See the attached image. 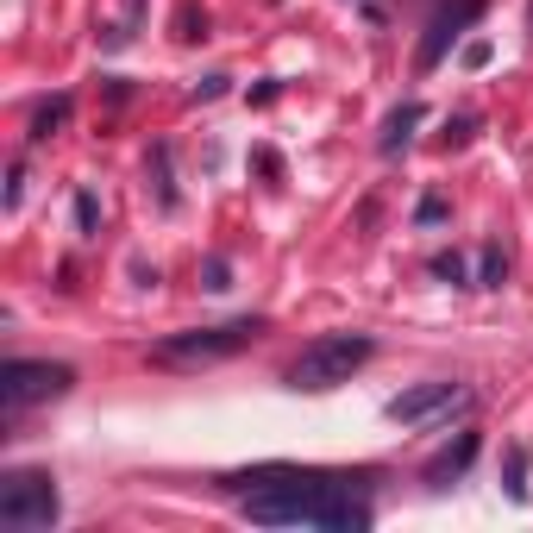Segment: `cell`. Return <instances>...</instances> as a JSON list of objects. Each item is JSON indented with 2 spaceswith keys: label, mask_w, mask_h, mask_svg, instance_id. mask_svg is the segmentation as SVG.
<instances>
[{
  "label": "cell",
  "mask_w": 533,
  "mask_h": 533,
  "mask_svg": "<svg viewBox=\"0 0 533 533\" xmlns=\"http://www.w3.org/2000/svg\"><path fill=\"white\" fill-rule=\"evenodd\" d=\"M226 490H245V515L258 527H327V533H364L370 527V490L364 477L345 471H251V477H226Z\"/></svg>",
  "instance_id": "6da1fadb"
},
{
  "label": "cell",
  "mask_w": 533,
  "mask_h": 533,
  "mask_svg": "<svg viewBox=\"0 0 533 533\" xmlns=\"http://www.w3.org/2000/svg\"><path fill=\"white\" fill-rule=\"evenodd\" d=\"M370 358H377V339L370 333H320L314 345H301L289 383L295 389H339V383H352V370H364Z\"/></svg>",
  "instance_id": "7a4b0ae2"
},
{
  "label": "cell",
  "mask_w": 533,
  "mask_h": 533,
  "mask_svg": "<svg viewBox=\"0 0 533 533\" xmlns=\"http://www.w3.org/2000/svg\"><path fill=\"white\" fill-rule=\"evenodd\" d=\"M270 320H226V327H195V333H170L164 345H151V364H170V370H201V364H220L245 352L251 339H264Z\"/></svg>",
  "instance_id": "3957f363"
},
{
  "label": "cell",
  "mask_w": 533,
  "mask_h": 533,
  "mask_svg": "<svg viewBox=\"0 0 533 533\" xmlns=\"http://www.w3.org/2000/svg\"><path fill=\"white\" fill-rule=\"evenodd\" d=\"M69 383H76V370H69V364L13 358L7 370H0V414H26L38 402H57V396H69Z\"/></svg>",
  "instance_id": "277c9868"
},
{
  "label": "cell",
  "mask_w": 533,
  "mask_h": 533,
  "mask_svg": "<svg viewBox=\"0 0 533 533\" xmlns=\"http://www.w3.org/2000/svg\"><path fill=\"white\" fill-rule=\"evenodd\" d=\"M57 521V483L44 471H7L0 477V527L13 533H38Z\"/></svg>",
  "instance_id": "5b68a950"
},
{
  "label": "cell",
  "mask_w": 533,
  "mask_h": 533,
  "mask_svg": "<svg viewBox=\"0 0 533 533\" xmlns=\"http://www.w3.org/2000/svg\"><path fill=\"white\" fill-rule=\"evenodd\" d=\"M471 396H465V383H421V389H402V396H389V421H402V427H414V421H433V414H452V408H465Z\"/></svg>",
  "instance_id": "8992f818"
},
{
  "label": "cell",
  "mask_w": 533,
  "mask_h": 533,
  "mask_svg": "<svg viewBox=\"0 0 533 533\" xmlns=\"http://www.w3.org/2000/svg\"><path fill=\"white\" fill-rule=\"evenodd\" d=\"M477 446H483L477 433H458V439H452L446 452H433L427 465H421V483H427V490H452V483H458V477L471 471V458H477Z\"/></svg>",
  "instance_id": "52a82bcc"
},
{
  "label": "cell",
  "mask_w": 533,
  "mask_h": 533,
  "mask_svg": "<svg viewBox=\"0 0 533 533\" xmlns=\"http://www.w3.org/2000/svg\"><path fill=\"white\" fill-rule=\"evenodd\" d=\"M471 19H477V0H465V7H452V13H439L433 26H427V38H421V57H414V63H421V69H433L439 57H446V44H452L458 32H465Z\"/></svg>",
  "instance_id": "ba28073f"
},
{
  "label": "cell",
  "mask_w": 533,
  "mask_h": 533,
  "mask_svg": "<svg viewBox=\"0 0 533 533\" xmlns=\"http://www.w3.org/2000/svg\"><path fill=\"white\" fill-rule=\"evenodd\" d=\"M421 120H427V107H421V101H402V107H396V113L383 120V138H377V151H383V157H396V151L408 145V132L421 126Z\"/></svg>",
  "instance_id": "9c48e42d"
},
{
  "label": "cell",
  "mask_w": 533,
  "mask_h": 533,
  "mask_svg": "<svg viewBox=\"0 0 533 533\" xmlns=\"http://www.w3.org/2000/svg\"><path fill=\"white\" fill-rule=\"evenodd\" d=\"M69 113H76V101H69V95H51V101H44V107L32 113V145H44V138H57V132L69 126Z\"/></svg>",
  "instance_id": "30bf717a"
},
{
  "label": "cell",
  "mask_w": 533,
  "mask_h": 533,
  "mask_svg": "<svg viewBox=\"0 0 533 533\" xmlns=\"http://www.w3.org/2000/svg\"><path fill=\"white\" fill-rule=\"evenodd\" d=\"M502 490L515 502H527V446H508L502 452Z\"/></svg>",
  "instance_id": "8fae6325"
},
{
  "label": "cell",
  "mask_w": 533,
  "mask_h": 533,
  "mask_svg": "<svg viewBox=\"0 0 533 533\" xmlns=\"http://www.w3.org/2000/svg\"><path fill=\"white\" fill-rule=\"evenodd\" d=\"M508 283V251L502 245H483V258H477V289H502Z\"/></svg>",
  "instance_id": "7c38bea8"
},
{
  "label": "cell",
  "mask_w": 533,
  "mask_h": 533,
  "mask_svg": "<svg viewBox=\"0 0 533 533\" xmlns=\"http://www.w3.org/2000/svg\"><path fill=\"white\" fill-rule=\"evenodd\" d=\"M433 276H439V283H452V289H465V283H471L465 251H439V258H433Z\"/></svg>",
  "instance_id": "4fadbf2b"
},
{
  "label": "cell",
  "mask_w": 533,
  "mask_h": 533,
  "mask_svg": "<svg viewBox=\"0 0 533 533\" xmlns=\"http://www.w3.org/2000/svg\"><path fill=\"white\" fill-rule=\"evenodd\" d=\"M151 176H157V201L176 207V182H170V145H157L151 151Z\"/></svg>",
  "instance_id": "5bb4252c"
},
{
  "label": "cell",
  "mask_w": 533,
  "mask_h": 533,
  "mask_svg": "<svg viewBox=\"0 0 533 533\" xmlns=\"http://www.w3.org/2000/svg\"><path fill=\"white\" fill-rule=\"evenodd\" d=\"M76 233H82V239H88V233H101V201L88 195V189L76 195Z\"/></svg>",
  "instance_id": "9a60e30c"
},
{
  "label": "cell",
  "mask_w": 533,
  "mask_h": 533,
  "mask_svg": "<svg viewBox=\"0 0 533 533\" xmlns=\"http://www.w3.org/2000/svg\"><path fill=\"white\" fill-rule=\"evenodd\" d=\"M471 138H477V113H465V120H452V126H446V151L471 145Z\"/></svg>",
  "instance_id": "2e32d148"
},
{
  "label": "cell",
  "mask_w": 533,
  "mask_h": 533,
  "mask_svg": "<svg viewBox=\"0 0 533 533\" xmlns=\"http://www.w3.org/2000/svg\"><path fill=\"white\" fill-rule=\"evenodd\" d=\"M176 38H207V13H195V7H182V19H176Z\"/></svg>",
  "instance_id": "e0dca14e"
},
{
  "label": "cell",
  "mask_w": 533,
  "mask_h": 533,
  "mask_svg": "<svg viewBox=\"0 0 533 533\" xmlns=\"http://www.w3.org/2000/svg\"><path fill=\"white\" fill-rule=\"evenodd\" d=\"M414 220H421V226H439V220H446V201H439V195H427L421 207H414Z\"/></svg>",
  "instance_id": "ac0fdd59"
},
{
  "label": "cell",
  "mask_w": 533,
  "mask_h": 533,
  "mask_svg": "<svg viewBox=\"0 0 533 533\" xmlns=\"http://www.w3.org/2000/svg\"><path fill=\"white\" fill-rule=\"evenodd\" d=\"M201 276H207L201 289H226V276H233V270H226V258H207V264H201Z\"/></svg>",
  "instance_id": "d6986e66"
},
{
  "label": "cell",
  "mask_w": 533,
  "mask_h": 533,
  "mask_svg": "<svg viewBox=\"0 0 533 533\" xmlns=\"http://www.w3.org/2000/svg\"><path fill=\"white\" fill-rule=\"evenodd\" d=\"M19 195H26V170L13 164V170H7V207H19Z\"/></svg>",
  "instance_id": "ffe728a7"
}]
</instances>
